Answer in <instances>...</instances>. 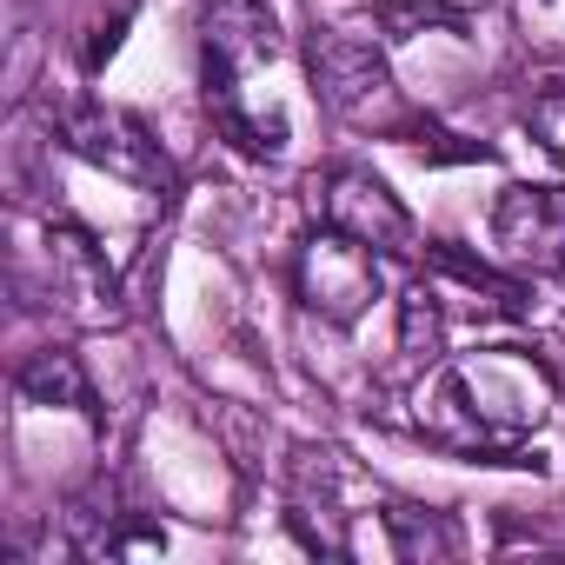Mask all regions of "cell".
Here are the masks:
<instances>
[{"label":"cell","instance_id":"cell-1","mask_svg":"<svg viewBox=\"0 0 565 565\" xmlns=\"http://www.w3.org/2000/svg\"><path fill=\"white\" fill-rule=\"evenodd\" d=\"M552 413V373L519 347H479L446 360L419 386V433L446 452L512 459Z\"/></svg>","mask_w":565,"mask_h":565},{"label":"cell","instance_id":"cell-2","mask_svg":"<svg viewBox=\"0 0 565 565\" xmlns=\"http://www.w3.org/2000/svg\"><path fill=\"white\" fill-rule=\"evenodd\" d=\"M200 61L213 127L253 160L287 153V114L273 94H259V74H273L279 61L273 0H200Z\"/></svg>","mask_w":565,"mask_h":565},{"label":"cell","instance_id":"cell-3","mask_svg":"<svg viewBox=\"0 0 565 565\" xmlns=\"http://www.w3.org/2000/svg\"><path fill=\"white\" fill-rule=\"evenodd\" d=\"M313 87H320V100H327L347 127L386 134V127H406V120H413V107H406V94H399L386 54H380L373 41H360V34H340V28H333V34L313 41Z\"/></svg>","mask_w":565,"mask_h":565},{"label":"cell","instance_id":"cell-4","mask_svg":"<svg viewBox=\"0 0 565 565\" xmlns=\"http://www.w3.org/2000/svg\"><path fill=\"white\" fill-rule=\"evenodd\" d=\"M294 287H300V300H307L320 320L353 327V320H366V307H373L380 287H386V253H373V246H360V239L320 226V233L300 246Z\"/></svg>","mask_w":565,"mask_h":565},{"label":"cell","instance_id":"cell-5","mask_svg":"<svg viewBox=\"0 0 565 565\" xmlns=\"http://www.w3.org/2000/svg\"><path fill=\"white\" fill-rule=\"evenodd\" d=\"M313 206H320V226L373 246V253H419V226L406 213V200L373 173V167H327L320 186H313Z\"/></svg>","mask_w":565,"mask_h":565},{"label":"cell","instance_id":"cell-6","mask_svg":"<svg viewBox=\"0 0 565 565\" xmlns=\"http://www.w3.org/2000/svg\"><path fill=\"white\" fill-rule=\"evenodd\" d=\"M492 253L519 273H565V180H512L492 206Z\"/></svg>","mask_w":565,"mask_h":565},{"label":"cell","instance_id":"cell-7","mask_svg":"<svg viewBox=\"0 0 565 565\" xmlns=\"http://www.w3.org/2000/svg\"><path fill=\"white\" fill-rule=\"evenodd\" d=\"M61 140H67L81 160H94L100 173L127 180V186L167 193V180H173L160 140H153L134 114H120V107H67V114H61Z\"/></svg>","mask_w":565,"mask_h":565},{"label":"cell","instance_id":"cell-8","mask_svg":"<svg viewBox=\"0 0 565 565\" xmlns=\"http://www.w3.org/2000/svg\"><path fill=\"white\" fill-rule=\"evenodd\" d=\"M41 259H47V300H54L67 320H81V327H107V320L120 313V287H114V273H107V259H100V246H94L87 233H74V226H47Z\"/></svg>","mask_w":565,"mask_h":565},{"label":"cell","instance_id":"cell-9","mask_svg":"<svg viewBox=\"0 0 565 565\" xmlns=\"http://www.w3.org/2000/svg\"><path fill=\"white\" fill-rule=\"evenodd\" d=\"M21 399L28 406H67V413H87L94 419V386H87V373H81V360L67 353V347H41L28 366H21Z\"/></svg>","mask_w":565,"mask_h":565},{"label":"cell","instance_id":"cell-10","mask_svg":"<svg viewBox=\"0 0 565 565\" xmlns=\"http://www.w3.org/2000/svg\"><path fill=\"white\" fill-rule=\"evenodd\" d=\"M525 134L545 147L552 167H565V81H545V87L525 100Z\"/></svg>","mask_w":565,"mask_h":565},{"label":"cell","instance_id":"cell-11","mask_svg":"<svg viewBox=\"0 0 565 565\" xmlns=\"http://www.w3.org/2000/svg\"><path fill=\"white\" fill-rule=\"evenodd\" d=\"M466 8H479V0H419V8H393V21H466Z\"/></svg>","mask_w":565,"mask_h":565}]
</instances>
